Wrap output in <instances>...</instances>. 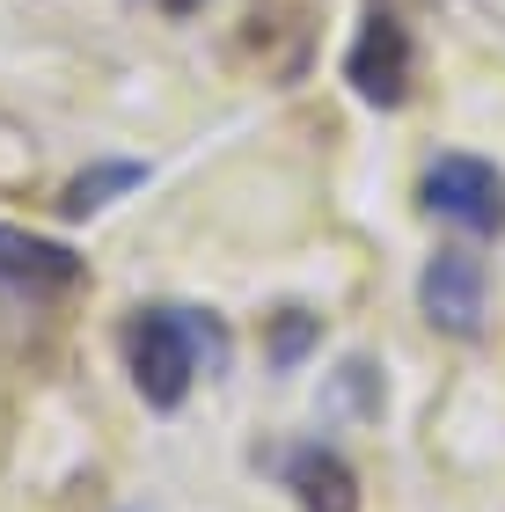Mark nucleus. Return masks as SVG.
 <instances>
[{
    "label": "nucleus",
    "mask_w": 505,
    "mask_h": 512,
    "mask_svg": "<svg viewBox=\"0 0 505 512\" xmlns=\"http://www.w3.org/2000/svg\"><path fill=\"white\" fill-rule=\"evenodd\" d=\"M140 183H147V161H96V169H81V176L59 191V213H66V220H96V205L140 191Z\"/></svg>",
    "instance_id": "0eeeda50"
},
{
    "label": "nucleus",
    "mask_w": 505,
    "mask_h": 512,
    "mask_svg": "<svg viewBox=\"0 0 505 512\" xmlns=\"http://www.w3.org/2000/svg\"><path fill=\"white\" fill-rule=\"evenodd\" d=\"M418 213L469 242L505 235V169L491 154H432L418 176Z\"/></svg>",
    "instance_id": "f03ea898"
},
{
    "label": "nucleus",
    "mask_w": 505,
    "mask_h": 512,
    "mask_svg": "<svg viewBox=\"0 0 505 512\" xmlns=\"http://www.w3.org/2000/svg\"><path fill=\"white\" fill-rule=\"evenodd\" d=\"M344 88L374 110H403L410 103V30L388 8H366V22L352 30L344 52Z\"/></svg>",
    "instance_id": "20e7f679"
},
{
    "label": "nucleus",
    "mask_w": 505,
    "mask_h": 512,
    "mask_svg": "<svg viewBox=\"0 0 505 512\" xmlns=\"http://www.w3.org/2000/svg\"><path fill=\"white\" fill-rule=\"evenodd\" d=\"M118 352L147 410H183L198 366L220 352V322L198 308H132L118 330Z\"/></svg>",
    "instance_id": "f257e3e1"
},
{
    "label": "nucleus",
    "mask_w": 505,
    "mask_h": 512,
    "mask_svg": "<svg viewBox=\"0 0 505 512\" xmlns=\"http://www.w3.org/2000/svg\"><path fill=\"white\" fill-rule=\"evenodd\" d=\"M315 337H323V315L315 308H279L271 315V366H301L315 352Z\"/></svg>",
    "instance_id": "6e6552de"
},
{
    "label": "nucleus",
    "mask_w": 505,
    "mask_h": 512,
    "mask_svg": "<svg viewBox=\"0 0 505 512\" xmlns=\"http://www.w3.org/2000/svg\"><path fill=\"white\" fill-rule=\"evenodd\" d=\"M418 315H425V330H440L447 344H476V337H484V322H491V278H484V264H476L462 242H447V249L425 256V271H418Z\"/></svg>",
    "instance_id": "7ed1b4c3"
},
{
    "label": "nucleus",
    "mask_w": 505,
    "mask_h": 512,
    "mask_svg": "<svg viewBox=\"0 0 505 512\" xmlns=\"http://www.w3.org/2000/svg\"><path fill=\"white\" fill-rule=\"evenodd\" d=\"M286 491L301 498V512H359V476L352 461H344L337 447H323V439H301L286 461H279Z\"/></svg>",
    "instance_id": "423d86ee"
},
{
    "label": "nucleus",
    "mask_w": 505,
    "mask_h": 512,
    "mask_svg": "<svg viewBox=\"0 0 505 512\" xmlns=\"http://www.w3.org/2000/svg\"><path fill=\"white\" fill-rule=\"evenodd\" d=\"M81 256L66 249V242H44L30 235V227H8L0 220V286L8 293H30V300H66L81 286Z\"/></svg>",
    "instance_id": "39448f33"
}]
</instances>
